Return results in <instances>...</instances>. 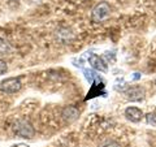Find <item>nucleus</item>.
<instances>
[{"label":"nucleus","instance_id":"obj_11","mask_svg":"<svg viewBox=\"0 0 156 147\" xmlns=\"http://www.w3.org/2000/svg\"><path fill=\"white\" fill-rule=\"evenodd\" d=\"M155 115H147V122L148 124H152V125H156V119H155Z\"/></svg>","mask_w":156,"mask_h":147},{"label":"nucleus","instance_id":"obj_5","mask_svg":"<svg viewBox=\"0 0 156 147\" xmlns=\"http://www.w3.org/2000/svg\"><path fill=\"white\" fill-rule=\"evenodd\" d=\"M125 116L131 122H139L143 119V112L138 107H128L125 109Z\"/></svg>","mask_w":156,"mask_h":147},{"label":"nucleus","instance_id":"obj_8","mask_svg":"<svg viewBox=\"0 0 156 147\" xmlns=\"http://www.w3.org/2000/svg\"><path fill=\"white\" fill-rule=\"evenodd\" d=\"M11 51H12L11 45H9L7 41H4V39L0 38V56L8 55V53H11Z\"/></svg>","mask_w":156,"mask_h":147},{"label":"nucleus","instance_id":"obj_2","mask_svg":"<svg viewBox=\"0 0 156 147\" xmlns=\"http://www.w3.org/2000/svg\"><path fill=\"white\" fill-rule=\"evenodd\" d=\"M14 133L21 138H33L35 135V130H34L33 125L27 120H18L13 126Z\"/></svg>","mask_w":156,"mask_h":147},{"label":"nucleus","instance_id":"obj_9","mask_svg":"<svg viewBox=\"0 0 156 147\" xmlns=\"http://www.w3.org/2000/svg\"><path fill=\"white\" fill-rule=\"evenodd\" d=\"M99 147H121L119 142H116L115 139H105L100 143Z\"/></svg>","mask_w":156,"mask_h":147},{"label":"nucleus","instance_id":"obj_12","mask_svg":"<svg viewBox=\"0 0 156 147\" xmlns=\"http://www.w3.org/2000/svg\"><path fill=\"white\" fill-rule=\"evenodd\" d=\"M12 147H29V145H25V143H18V145H14Z\"/></svg>","mask_w":156,"mask_h":147},{"label":"nucleus","instance_id":"obj_14","mask_svg":"<svg viewBox=\"0 0 156 147\" xmlns=\"http://www.w3.org/2000/svg\"><path fill=\"white\" fill-rule=\"evenodd\" d=\"M155 85H156V80H155Z\"/></svg>","mask_w":156,"mask_h":147},{"label":"nucleus","instance_id":"obj_3","mask_svg":"<svg viewBox=\"0 0 156 147\" xmlns=\"http://www.w3.org/2000/svg\"><path fill=\"white\" fill-rule=\"evenodd\" d=\"M21 86L22 83L20 81V78H16V77H9L0 82V90L5 92V94H14V92L20 91Z\"/></svg>","mask_w":156,"mask_h":147},{"label":"nucleus","instance_id":"obj_6","mask_svg":"<svg viewBox=\"0 0 156 147\" xmlns=\"http://www.w3.org/2000/svg\"><path fill=\"white\" fill-rule=\"evenodd\" d=\"M89 64L98 72H107V64L101 57H99L95 53H91L89 56Z\"/></svg>","mask_w":156,"mask_h":147},{"label":"nucleus","instance_id":"obj_7","mask_svg":"<svg viewBox=\"0 0 156 147\" xmlns=\"http://www.w3.org/2000/svg\"><path fill=\"white\" fill-rule=\"evenodd\" d=\"M61 116H62V119H64L65 121L72 122V121H74V120L78 119V116H80V111H78V108L74 107V106H68V107H65V108L62 109Z\"/></svg>","mask_w":156,"mask_h":147},{"label":"nucleus","instance_id":"obj_4","mask_svg":"<svg viewBox=\"0 0 156 147\" xmlns=\"http://www.w3.org/2000/svg\"><path fill=\"white\" fill-rule=\"evenodd\" d=\"M125 94L130 102H142L144 99L146 91L143 87H140V86H131L126 90Z\"/></svg>","mask_w":156,"mask_h":147},{"label":"nucleus","instance_id":"obj_10","mask_svg":"<svg viewBox=\"0 0 156 147\" xmlns=\"http://www.w3.org/2000/svg\"><path fill=\"white\" fill-rule=\"evenodd\" d=\"M7 70H8L7 63L4 61V60H2V59H0V76H2V74H4V73H5Z\"/></svg>","mask_w":156,"mask_h":147},{"label":"nucleus","instance_id":"obj_13","mask_svg":"<svg viewBox=\"0 0 156 147\" xmlns=\"http://www.w3.org/2000/svg\"><path fill=\"white\" fill-rule=\"evenodd\" d=\"M134 77H133V80H138V78H140V74H139V73H134Z\"/></svg>","mask_w":156,"mask_h":147},{"label":"nucleus","instance_id":"obj_1","mask_svg":"<svg viewBox=\"0 0 156 147\" xmlns=\"http://www.w3.org/2000/svg\"><path fill=\"white\" fill-rule=\"evenodd\" d=\"M111 14V7L107 2H101L99 4H96L95 8L92 9L91 13V20L92 22H103Z\"/></svg>","mask_w":156,"mask_h":147}]
</instances>
